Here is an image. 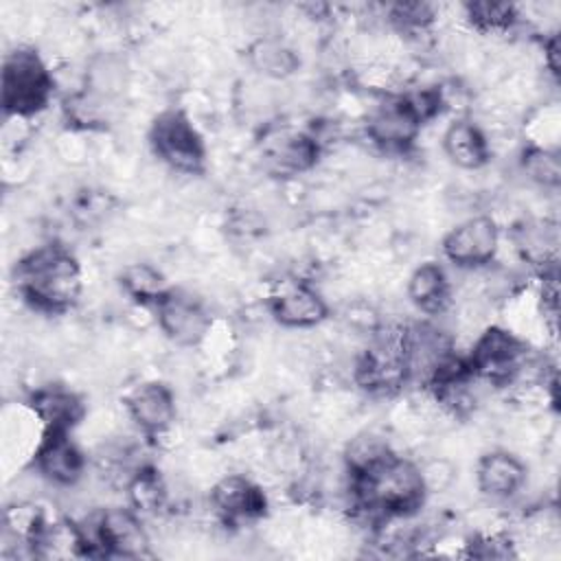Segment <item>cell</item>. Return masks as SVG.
Instances as JSON below:
<instances>
[{"label":"cell","mask_w":561,"mask_h":561,"mask_svg":"<svg viewBox=\"0 0 561 561\" xmlns=\"http://www.w3.org/2000/svg\"><path fill=\"white\" fill-rule=\"evenodd\" d=\"M351 506L373 524H388L416 515L427 493L421 465L392 451L377 465L348 476Z\"/></svg>","instance_id":"obj_1"},{"label":"cell","mask_w":561,"mask_h":561,"mask_svg":"<svg viewBox=\"0 0 561 561\" xmlns=\"http://www.w3.org/2000/svg\"><path fill=\"white\" fill-rule=\"evenodd\" d=\"M20 298L39 313L72 309L83 291V272L77 256L57 243L37 245L15 265Z\"/></svg>","instance_id":"obj_2"},{"label":"cell","mask_w":561,"mask_h":561,"mask_svg":"<svg viewBox=\"0 0 561 561\" xmlns=\"http://www.w3.org/2000/svg\"><path fill=\"white\" fill-rule=\"evenodd\" d=\"M55 94V77L37 50L20 46L4 55L0 103L4 116L31 118L44 112Z\"/></svg>","instance_id":"obj_3"},{"label":"cell","mask_w":561,"mask_h":561,"mask_svg":"<svg viewBox=\"0 0 561 561\" xmlns=\"http://www.w3.org/2000/svg\"><path fill=\"white\" fill-rule=\"evenodd\" d=\"M81 535V554L140 559L149 554V533L142 515L127 506H105L85 524H77Z\"/></svg>","instance_id":"obj_4"},{"label":"cell","mask_w":561,"mask_h":561,"mask_svg":"<svg viewBox=\"0 0 561 561\" xmlns=\"http://www.w3.org/2000/svg\"><path fill=\"white\" fill-rule=\"evenodd\" d=\"M467 362L476 381L502 388L519 381L535 359L522 335L502 324H489L476 335Z\"/></svg>","instance_id":"obj_5"},{"label":"cell","mask_w":561,"mask_h":561,"mask_svg":"<svg viewBox=\"0 0 561 561\" xmlns=\"http://www.w3.org/2000/svg\"><path fill=\"white\" fill-rule=\"evenodd\" d=\"M147 142L151 153L175 173L202 175L206 171L208 149L204 136L180 107H169L153 116Z\"/></svg>","instance_id":"obj_6"},{"label":"cell","mask_w":561,"mask_h":561,"mask_svg":"<svg viewBox=\"0 0 561 561\" xmlns=\"http://www.w3.org/2000/svg\"><path fill=\"white\" fill-rule=\"evenodd\" d=\"M353 381L368 394L386 397L410 383L401 329L377 333L353 362Z\"/></svg>","instance_id":"obj_7"},{"label":"cell","mask_w":561,"mask_h":561,"mask_svg":"<svg viewBox=\"0 0 561 561\" xmlns=\"http://www.w3.org/2000/svg\"><path fill=\"white\" fill-rule=\"evenodd\" d=\"M256 151L263 169L274 178H296L311 171L322 153V142L316 134L291 125L274 123L263 127Z\"/></svg>","instance_id":"obj_8"},{"label":"cell","mask_w":561,"mask_h":561,"mask_svg":"<svg viewBox=\"0 0 561 561\" xmlns=\"http://www.w3.org/2000/svg\"><path fill=\"white\" fill-rule=\"evenodd\" d=\"M423 121L416 114L405 92L386 94L377 105L368 110L364 131L366 138L386 153H405L414 147Z\"/></svg>","instance_id":"obj_9"},{"label":"cell","mask_w":561,"mask_h":561,"mask_svg":"<svg viewBox=\"0 0 561 561\" xmlns=\"http://www.w3.org/2000/svg\"><path fill=\"white\" fill-rule=\"evenodd\" d=\"M443 256L458 270H480L495 261L500 226L489 215H473L447 230L440 243Z\"/></svg>","instance_id":"obj_10"},{"label":"cell","mask_w":561,"mask_h":561,"mask_svg":"<svg viewBox=\"0 0 561 561\" xmlns=\"http://www.w3.org/2000/svg\"><path fill=\"white\" fill-rule=\"evenodd\" d=\"M156 322L164 337L175 346H199L213 327L206 305L184 289L171 287L169 294L153 307Z\"/></svg>","instance_id":"obj_11"},{"label":"cell","mask_w":561,"mask_h":561,"mask_svg":"<svg viewBox=\"0 0 561 561\" xmlns=\"http://www.w3.org/2000/svg\"><path fill=\"white\" fill-rule=\"evenodd\" d=\"M267 311L283 329H313L329 318L324 296L307 280H280L267 298Z\"/></svg>","instance_id":"obj_12"},{"label":"cell","mask_w":561,"mask_h":561,"mask_svg":"<svg viewBox=\"0 0 561 561\" xmlns=\"http://www.w3.org/2000/svg\"><path fill=\"white\" fill-rule=\"evenodd\" d=\"M210 508L226 526H243L267 513V495L243 473H226L210 489Z\"/></svg>","instance_id":"obj_13"},{"label":"cell","mask_w":561,"mask_h":561,"mask_svg":"<svg viewBox=\"0 0 561 561\" xmlns=\"http://www.w3.org/2000/svg\"><path fill=\"white\" fill-rule=\"evenodd\" d=\"M85 456L66 430H42L33 451V469L55 486H75L85 473Z\"/></svg>","instance_id":"obj_14"},{"label":"cell","mask_w":561,"mask_h":561,"mask_svg":"<svg viewBox=\"0 0 561 561\" xmlns=\"http://www.w3.org/2000/svg\"><path fill=\"white\" fill-rule=\"evenodd\" d=\"M129 421L149 438L167 434L175 423V394L171 386L158 379L134 386L123 399Z\"/></svg>","instance_id":"obj_15"},{"label":"cell","mask_w":561,"mask_h":561,"mask_svg":"<svg viewBox=\"0 0 561 561\" xmlns=\"http://www.w3.org/2000/svg\"><path fill=\"white\" fill-rule=\"evenodd\" d=\"M528 469L508 449H491L478 458L476 486L489 500H511L526 486Z\"/></svg>","instance_id":"obj_16"},{"label":"cell","mask_w":561,"mask_h":561,"mask_svg":"<svg viewBox=\"0 0 561 561\" xmlns=\"http://www.w3.org/2000/svg\"><path fill=\"white\" fill-rule=\"evenodd\" d=\"M443 153L462 171H478L491 160V142L486 131L471 118H456L440 138Z\"/></svg>","instance_id":"obj_17"},{"label":"cell","mask_w":561,"mask_h":561,"mask_svg":"<svg viewBox=\"0 0 561 561\" xmlns=\"http://www.w3.org/2000/svg\"><path fill=\"white\" fill-rule=\"evenodd\" d=\"M408 300L425 316H440L451 305V283L445 267L436 261L419 263L405 283Z\"/></svg>","instance_id":"obj_18"},{"label":"cell","mask_w":561,"mask_h":561,"mask_svg":"<svg viewBox=\"0 0 561 561\" xmlns=\"http://www.w3.org/2000/svg\"><path fill=\"white\" fill-rule=\"evenodd\" d=\"M28 405L33 410V416L42 423V430L70 432L83 416L81 397L59 383H48L37 388L31 394Z\"/></svg>","instance_id":"obj_19"},{"label":"cell","mask_w":561,"mask_h":561,"mask_svg":"<svg viewBox=\"0 0 561 561\" xmlns=\"http://www.w3.org/2000/svg\"><path fill=\"white\" fill-rule=\"evenodd\" d=\"M515 250L519 256L535 267L546 270L557 267L559 259V228L550 219H528L515 228L513 234Z\"/></svg>","instance_id":"obj_20"},{"label":"cell","mask_w":561,"mask_h":561,"mask_svg":"<svg viewBox=\"0 0 561 561\" xmlns=\"http://www.w3.org/2000/svg\"><path fill=\"white\" fill-rule=\"evenodd\" d=\"M250 66L267 79H285L296 72L298 55L294 48L274 35H263L254 39L248 48Z\"/></svg>","instance_id":"obj_21"},{"label":"cell","mask_w":561,"mask_h":561,"mask_svg":"<svg viewBox=\"0 0 561 561\" xmlns=\"http://www.w3.org/2000/svg\"><path fill=\"white\" fill-rule=\"evenodd\" d=\"M121 289L142 307H156L171 289L167 276L151 263H127L118 274Z\"/></svg>","instance_id":"obj_22"},{"label":"cell","mask_w":561,"mask_h":561,"mask_svg":"<svg viewBox=\"0 0 561 561\" xmlns=\"http://www.w3.org/2000/svg\"><path fill=\"white\" fill-rule=\"evenodd\" d=\"M125 491L129 506L140 515H153L162 511L169 500L167 482L153 467H136L125 480Z\"/></svg>","instance_id":"obj_23"},{"label":"cell","mask_w":561,"mask_h":561,"mask_svg":"<svg viewBox=\"0 0 561 561\" xmlns=\"http://www.w3.org/2000/svg\"><path fill=\"white\" fill-rule=\"evenodd\" d=\"M394 449L390 447L388 438H383L377 432H359L355 434L346 447H344V469L346 476H355L359 471H366L368 467L377 465L379 460H383L388 454H392Z\"/></svg>","instance_id":"obj_24"},{"label":"cell","mask_w":561,"mask_h":561,"mask_svg":"<svg viewBox=\"0 0 561 561\" xmlns=\"http://www.w3.org/2000/svg\"><path fill=\"white\" fill-rule=\"evenodd\" d=\"M462 11L465 20L480 33H506L519 20L517 7L508 2H465Z\"/></svg>","instance_id":"obj_25"},{"label":"cell","mask_w":561,"mask_h":561,"mask_svg":"<svg viewBox=\"0 0 561 561\" xmlns=\"http://www.w3.org/2000/svg\"><path fill=\"white\" fill-rule=\"evenodd\" d=\"M522 171L541 188H557L561 184V158L554 147L528 145L522 151Z\"/></svg>","instance_id":"obj_26"},{"label":"cell","mask_w":561,"mask_h":561,"mask_svg":"<svg viewBox=\"0 0 561 561\" xmlns=\"http://www.w3.org/2000/svg\"><path fill=\"white\" fill-rule=\"evenodd\" d=\"M388 22L405 35L427 33L436 20V7L427 2H397L386 7Z\"/></svg>","instance_id":"obj_27"},{"label":"cell","mask_w":561,"mask_h":561,"mask_svg":"<svg viewBox=\"0 0 561 561\" xmlns=\"http://www.w3.org/2000/svg\"><path fill=\"white\" fill-rule=\"evenodd\" d=\"M469 554L480 559H500V557H513L511 541L500 535H480L469 541Z\"/></svg>","instance_id":"obj_28"},{"label":"cell","mask_w":561,"mask_h":561,"mask_svg":"<svg viewBox=\"0 0 561 561\" xmlns=\"http://www.w3.org/2000/svg\"><path fill=\"white\" fill-rule=\"evenodd\" d=\"M543 61L550 70V75H559V35L552 33L546 42H543Z\"/></svg>","instance_id":"obj_29"}]
</instances>
